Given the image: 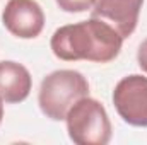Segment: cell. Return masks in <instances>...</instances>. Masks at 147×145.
<instances>
[{
    "instance_id": "cell-1",
    "label": "cell",
    "mask_w": 147,
    "mask_h": 145,
    "mask_svg": "<svg viewBox=\"0 0 147 145\" xmlns=\"http://www.w3.org/2000/svg\"><path fill=\"white\" fill-rule=\"evenodd\" d=\"M50 44L53 55L63 62L87 60L108 63L118 56L123 38L106 21L91 17L89 21L58 28Z\"/></svg>"
},
{
    "instance_id": "cell-2",
    "label": "cell",
    "mask_w": 147,
    "mask_h": 145,
    "mask_svg": "<svg viewBox=\"0 0 147 145\" xmlns=\"http://www.w3.org/2000/svg\"><path fill=\"white\" fill-rule=\"evenodd\" d=\"M86 96H89V84L80 72L55 70L43 79L38 103L46 118L53 121H62L65 119L74 103Z\"/></svg>"
},
{
    "instance_id": "cell-3",
    "label": "cell",
    "mask_w": 147,
    "mask_h": 145,
    "mask_svg": "<svg viewBox=\"0 0 147 145\" xmlns=\"http://www.w3.org/2000/svg\"><path fill=\"white\" fill-rule=\"evenodd\" d=\"M67 132L77 145H106L111 140V123L105 106L89 96L80 97L69 109Z\"/></svg>"
},
{
    "instance_id": "cell-4",
    "label": "cell",
    "mask_w": 147,
    "mask_h": 145,
    "mask_svg": "<svg viewBox=\"0 0 147 145\" xmlns=\"http://www.w3.org/2000/svg\"><path fill=\"white\" fill-rule=\"evenodd\" d=\"M113 104L125 123L147 126V77L139 73L123 77L113 91Z\"/></svg>"
},
{
    "instance_id": "cell-5",
    "label": "cell",
    "mask_w": 147,
    "mask_h": 145,
    "mask_svg": "<svg viewBox=\"0 0 147 145\" xmlns=\"http://www.w3.org/2000/svg\"><path fill=\"white\" fill-rule=\"evenodd\" d=\"M2 21L10 34L21 39L39 36L45 28V14L36 0H9Z\"/></svg>"
},
{
    "instance_id": "cell-6",
    "label": "cell",
    "mask_w": 147,
    "mask_h": 145,
    "mask_svg": "<svg viewBox=\"0 0 147 145\" xmlns=\"http://www.w3.org/2000/svg\"><path fill=\"white\" fill-rule=\"evenodd\" d=\"M142 3L144 0H96L92 17L108 21L125 39L137 28Z\"/></svg>"
},
{
    "instance_id": "cell-7",
    "label": "cell",
    "mask_w": 147,
    "mask_h": 145,
    "mask_svg": "<svg viewBox=\"0 0 147 145\" xmlns=\"http://www.w3.org/2000/svg\"><path fill=\"white\" fill-rule=\"evenodd\" d=\"M29 70L10 60L0 62V96L5 103H22L31 92Z\"/></svg>"
},
{
    "instance_id": "cell-8",
    "label": "cell",
    "mask_w": 147,
    "mask_h": 145,
    "mask_svg": "<svg viewBox=\"0 0 147 145\" xmlns=\"http://www.w3.org/2000/svg\"><path fill=\"white\" fill-rule=\"evenodd\" d=\"M96 0H57L58 7L65 12L70 14H79V12H86L91 10Z\"/></svg>"
},
{
    "instance_id": "cell-9",
    "label": "cell",
    "mask_w": 147,
    "mask_h": 145,
    "mask_svg": "<svg viewBox=\"0 0 147 145\" xmlns=\"http://www.w3.org/2000/svg\"><path fill=\"white\" fill-rule=\"evenodd\" d=\"M137 62H139V67L147 73V39H144L142 44L139 46V51H137Z\"/></svg>"
},
{
    "instance_id": "cell-10",
    "label": "cell",
    "mask_w": 147,
    "mask_h": 145,
    "mask_svg": "<svg viewBox=\"0 0 147 145\" xmlns=\"http://www.w3.org/2000/svg\"><path fill=\"white\" fill-rule=\"evenodd\" d=\"M2 118H3V99L0 96V123H2Z\"/></svg>"
}]
</instances>
